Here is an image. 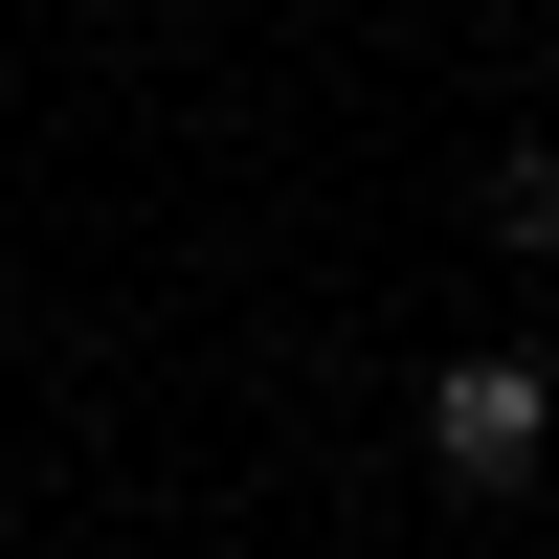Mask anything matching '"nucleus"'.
<instances>
[{
  "mask_svg": "<svg viewBox=\"0 0 559 559\" xmlns=\"http://www.w3.org/2000/svg\"><path fill=\"white\" fill-rule=\"evenodd\" d=\"M471 224H492V247H515V269H559V157H537V134H515V157H492V202H471Z\"/></svg>",
  "mask_w": 559,
  "mask_h": 559,
  "instance_id": "f03ea898",
  "label": "nucleus"
},
{
  "mask_svg": "<svg viewBox=\"0 0 559 559\" xmlns=\"http://www.w3.org/2000/svg\"><path fill=\"white\" fill-rule=\"evenodd\" d=\"M537 448H559V358H515V336L426 358V471H448V492H515Z\"/></svg>",
  "mask_w": 559,
  "mask_h": 559,
  "instance_id": "f257e3e1",
  "label": "nucleus"
}]
</instances>
